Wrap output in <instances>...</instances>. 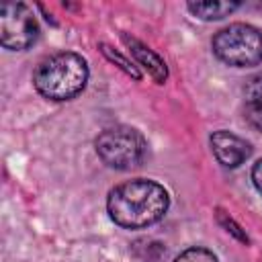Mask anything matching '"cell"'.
Masks as SVG:
<instances>
[{
	"label": "cell",
	"instance_id": "1",
	"mask_svg": "<svg viewBox=\"0 0 262 262\" xmlns=\"http://www.w3.org/2000/svg\"><path fill=\"white\" fill-rule=\"evenodd\" d=\"M168 192L154 180H129L111 190L106 207L111 219L127 229L147 227L168 211Z\"/></svg>",
	"mask_w": 262,
	"mask_h": 262
},
{
	"label": "cell",
	"instance_id": "2",
	"mask_svg": "<svg viewBox=\"0 0 262 262\" xmlns=\"http://www.w3.org/2000/svg\"><path fill=\"white\" fill-rule=\"evenodd\" d=\"M88 80V66L78 53H55L43 59L33 76L35 88L49 100L74 98Z\"/></svg>",
	"mask_w": 262,
	"mask_h": 262
},
{
	"label": "cell",
	"instance_id": "3",
	"mask_svg": "<svg viewBox=\"0 0 262 262\" xmlns=\"http://www.w3.org/2000/svg\"><path fill=\"white\" fill-rule=\"evenodd\" d=\"M215 55L235 68H250L262 61V33L244 23L229 25L213 37Z\"/></svg>",
	"mask_w": 262,
	"mask_h": 262
},
{
	"label": "cell",
	"instance_id": "4",
	"mask_svg": "<svg viewBox=\"0 0 262 262\" xmlns=\"http://www.w3.org/2000/svg\"><path fill=\"white\" fill-rule=\"evenodd\" d=\"M96 151L106 166L129 170L141 164L145 156V141L131 127H111L98 135Z\"/></svg>",
	"mask_w": 262,
	"mask_h": 262
},
{
	"label": "cell",
	"instance_id": "5",
	"mask_svg": "<svg viewBox=\"0 0 262 262\" xmlns=\"http://www.w3.org/2000/svg\"><path fill=\"white\" fill-rule=\"evenodd\" d=\"M39 35V25L20 2H4L0 6V43L6 49L23 51L35 43Z\"/></svg>",
	"mask_w": 262,
	"mask_h": 262
},
{
	"label": "cell",
	"instance_id": "6",
	"mask_svg": "<svg viewBox=\"0 0 262 262\" xmlns=\"http://www.w3.org/2000/svg\"><path fill=\"white\" fill-rule=\"evenodd\" d=\"M211 147L219 164L227 168H235L244 164L250 156V143L229 131H215L211 135Z\"/></svg>",
	"mask_w": 262,
	"mask_h": 262
},
{
	"label": "cell",
	"instance_id": "7",
	"mask_svg": "<svg viewBox=\"0 0 262 262\" xmlns=\"http://www.w3.org/2000/svg\"><path fill=\"white\" fill-rule=\"evenodd\" d=\"M123 41L127 43V47L131 49V53L135 55V59L151 74V78L162 84V82L166 80V63H164L151 49H147L143 43H139L137 39H131V37L123 35Z\"/></svg>",
	"mask_w": 262,
	"mask_h": 262
},
{
	"label": "cell",
	"instance_id": "8",
	"mask_svg": "<svg viewBox=\"0 0 262 262\" xmlns=\"http://www.w3.org/2000/svg\"><path fill=\"white\" fill-rule=\"evenodd\" d=\"M237 8V2H188V10L205 20H217Z\"/></svg>",
	"mask_w": 262,
	"mask_h": 262
},
{
	"label": "cell",
	"instance_id": "9",
	"mask_svg": "<svg viewBox=\"0 0 262 262\" xmlns=\"http://www.w3.org/2000/svg\"><path fill=\"white\" fill-rule=\"evenodd\" d=\"M174 262H219L217 256L205 248H188Z\"/></svg>",
	"mask_w": 262,
	"mask_h": 262
},
{
	"label": "cell",
	"instance_id": "10",
	"mask_svg": "<svg viewBox=\"0 0 262 262\" xmlns=\"http://www.w3.org/2000/svg\"><path fill=\"white\" fill-rule=\"evenodd\" d=\"M244 92H246V104H262V74L252 76Z\"/></svg>",
	"mask_w": 262,
	"mask_h": 262
},
{
	"label": "cell",
	"instance_id": "11",
	"mask_svg": "<svg viewBox=\"0 0 262 262\" xmlns=\"http://www.w3.org/2000/svg\"><path fill=\"white\" fill-rule=\"evenodd\" d=\"M244 117L254 129L262 131V104H246Z\"/></svg>",
	"mask_w": 262,
	"mask_h": 262
},
{
	"label": "cell",
	"instance_id": "12",
	"mask_svg": "<svg viewBox=\"0 0 262 262\" xmlns=\"http://www.w3.org/2000/svg\"><path fill=\"white\" fill-rule=\"evenodd\" d=\"M102 51L106 53V57H108V59H113V61H119V66H121V68H123V70H125L129 76H133L135 80H139V72H137V70H135V68H133V66H131L127 59H123L119 53H113V51H111L106 45H102Z\"/></svg>",
	"mask_w": 262,
	"mask_h": 262
},
{
	"label": "cell",
	"instance_id": "13",
	"mask_svg": "<svg viewBox=\"0 0 262 262\" xmlns=\"http://www.w3.org/2000/svg\"><path fill=\"white\" fill-rule=\"evenodd\" d=\"M252 180H254L258 192L262 194V160H258V162L254 164V168H252Z\"/></svg>",
	"mask_w": 262,
	"mask_h": 262
}]
</instances>
